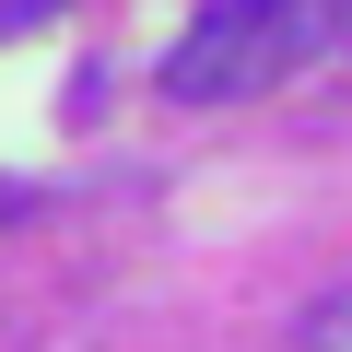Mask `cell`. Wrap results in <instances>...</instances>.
Instances as JSON below:
<instances>
[{
    "mask_svg": "<svg viewBox=\"0 0 352 352\" xmlns=\"http://www.w3.org/2000/svg\"><path fill=\"white\" fill-rule=\"evenodd\" d=\"M294 352H352V282H340V294H317V305L294 317Z\"/></svg>",
    "mask_w": 352,
    "mask_h": 352,
    "instance_id": "7a4b0ae2",
    "label": "cell"
},
{
    "mask_svg": "<svg viewBox=\"0 0 352 352\" xmlns=\"http://www.w3.org/2000/svg\"><path fill=\"white\" fill-rule=\"evenodd\" d=\"M340 36H352V24H340Z\"/></svg>",
    "mask_w": 352,
    "mask_h": 352,
    "instance_id": "8992f818",
    "label": "cell"
},
{
    "mask_svg": "<svg viewBox=\"0 0 352 352\" xmlns=\"http://www.w3.org/2000/svg\"><path fill=\"white\" fill-rule=\"evenodd\" d=\"M36 212V188H24V176H0V223H24Z\"/></svg>",
    "mask_w": 352,
    "mask_h": 352,
    "instance_id": "3957f363",
    "label": "cell"
},
{
    "mask_svg": "<svg viewBox=\"0 0 352 352\" xmlns=\"http://www.w3.org/2000/svg\"><path fill=\"white\" fill-rule=\"evenodd\" d=\"M36 12H71V0H0V24H36Z\"/></svg>",
    "mask_w": 352,
    "mask_h": 352,
    "instance_id": "5b68a950",
    "label": "cell"
},
{
    "mask_svg": "<svg viewBox=\"0 0 352 352\" xmlns=\"http://www.w3.org/2000/svg\"><path fill=\"white\" fill-rule=\"evenodd\" d=\"M305 47H329V24L282 12V0H200V24L164 47V94H176V106H247V94H270Z\"/></svg>",
    "mask_w": 352,
    "mask_h": 352,
    "instance_id": "6da1fadb",
    "label": "cell"
},
{
    "mask_svg": "<svg viewBox=\"0 0 352 352\" xmlns=\"http://www.w3.org/2000/svg\"><path fill=\"white\" fill-rule=\"evenodd\" d=\"M282 12H305V24H352V0H282Z\"/></svg>",
    "mask_w": 352,
    "mask_h": 352,
    "instance_id": "277c9868",
    "label": "cell"
}]
</instances>
